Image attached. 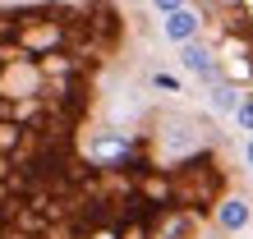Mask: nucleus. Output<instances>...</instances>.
Returning <instances> with one entry per match:
<instances>
[{
  "instance_id": "nucleus-10",
  "label": "nucleus",
  "mask_w": 253,
  "mask_h": 239,
  "mask_svg": "<svg viewBox=\"0 0 253 239\" xmlns=\"http://www.w3.org/2000/svg\"><path fill=\"white\" fill-rule=\"evenodd\" d=\"M180 5H189V0H152L157 14H170V9H180Z\"/></svg>"
},
{
  "instance_id": "nucleus-2",
  "label": "nucleus",
  "mask_w": 253,
  "mask_h": 239,
  "mask_svg": "<svg viewBox=\"0 0 253 239\" xmlns=\"http://www.w3.org/2000/svg\"><path fill=\"white\" fill-rule=\"evenodd\" d=\"M180 65H184L189 74H198L203 83L221 79V69H216V55H212V46H203L198 37H193V41H184V46H180Z\"/></svg>"
},
{
  "instance_id": "nucleus-4",
  "label": "nucleus",
  "mask_w": 253,
  "mask_h": 239,
  "mask_svg": "<svg viewBox=\"0 0 253 239\" xmlns=\"http://www.w3.org/2000/svg\"><path fill=\"white\" fill-rule=\"evenodd\" d=\"M203 143V133L189 124V120H170L166 124V133H161V147L166 152H189V147H198Z\"/></svg>"
},
{
  "instance_id": "nucleus-9",
  "label": "nucleus",
  "mask_w": 253,
  "mask_h": 239,
  "mask_svg": "<svg viewBox=\"0 0 253 239\" xmlns=\"http://www.w3.org/2000/svg\"><path fill=\"white\" fill-rule=\"evenodd\" d=\"M152 87H161V92H180V79H175V74H152Z\"/></svg>"
},
{
  "instance_id": "nucleus-1",
  "label": "nucleus",
  "mask_w": 253,
  "mask_h": 239,
  "mask_svg": "<svg viewBox=\"0 0 253 239\" xmlns=\"http://www.w3.org/2000/svg\"><path fill=\"white\" fill-rule=\"evenodd\" d=\"M198 33H203V14H198V9L180 5V9L161 14V37H166V41H175V46H184V41H193Z\"/></svg>"
},
{
  "instance_id": "nucleus-6",
  "label": "nucleus",
  "mask_w": 253,
  "mask_h": 239,
  "mask_svg": "<svg viewBox=\"0 0 253 239\" xmlns=\"http://www.w3.org/2000/svg\"><path fill=\"white\" fill-rule=\"evenodd\" d=\"M125 152H129V138H97V147H92V157L106 161V166L115 157H125ZM115 166H120V161H115Z\"/></svg>"
},
{
  "instance_id": "nucleus-8",
  "label": "nucleus",
  "mask_w": 253,
  "mask_h": 239,
  "mask_svg": "<svg viewBox=\"0 0 253 239\" xmlns=\"http://www.w3.org/2000/svg\"><path fill=\"white\" fill-rule=\"evenodd\" d=\"M235 124L253 133V97H244V101H240V111H235Z\"/></svg>"
},
{
  "instance_id": "nucleus-11",
  "label": "nucleus",
  "mask_w": 253,
  "mask_h": 239,
  "mask_svg": "<svg viewBox=\"0 0 253 239\" xmlns=\"http://www.w3.org/2000/svg\"><path fill=\"white\" fill-rule=\"evenodd\" d=\"M244 161H249V170H253V138L244 143Z\"/></svg>"
},
{
  "instance_id": "nucleus-7",
  "label": "nucleus",
  "mask_w": 253,
  "mask_h": 239,
  "mask_svg": "<svg viewBox=\"0 0 253 239\" xmlns=\"http://www.w3.org/2000/svg\"><path fill=\"white\" fill-rule=\"evenodd\" d=\"M193 230V216H170L166 226H161V239H184Z\"/></svg>"
},
{
  "instance_id": "nucleus-5",
  "label": "nucleus",
  "mask_w": 253,
  "mask_h": 239,
  "mask_svg": "<svg viewBox=\"0 0 253 239\" xmlns=\"http://www.w3.org/2000/svg\"><path fill=\"white\" fill-rule=\"evenodd\" d=\"M207 101H212V111L235 115V111H240V101H244V92L230 79H212V83H207Z\"/></svg>"
},
{
  "instance_id": "nucleus-3",
  "label": "nucleus",
  "mask_w": 253,
  "mask_h": 239,
  "mask_svg": "<svg viewBox=\"0 0 253 239\" xmlns=\"http://www.w3.org/2000/svg\"><path fill=\"white\" fill-rule=\"evenodd\" d=\"M253 221V207H249V198H240V193H230V198H221L216 202V226L226 230V235H240L244 226Z\"/></svg>"
}]
</instances>
